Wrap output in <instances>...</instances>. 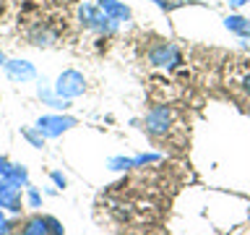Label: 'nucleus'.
I'll return each instance as SVG.
<instances>
[{"label":"nucleus","instance_id":"f257e3e1","mask_svg":"<svg viewBox=\"0 0 250 235\" xmlns=\"http://www.w3.org/2000/svg\"><path fill=\"white\" fill-rule=\"evenodd\" d=\"M78 16H81L83 26L91 29V31H99V34H115V31H117V21L102 13L99 5H81Z\"/></svg>","mask_w":250,"mask_h":235},{"label":"nucleus","instance_id":"f03ea898","mask_svg":"<svg viewBox=\"0 0 250 235\" xmlns=\"http://www.w3.org/2000/svg\"><path fill=\"white\" fill-rule=\"evenodd\" d=\"M78 125V120L73 115H42L37 120V125L34 128L42 133L44 139H58V136H62L65 131H70V128H76Z\"/></svg>","mask_w":250,"mask_h":235},{"label":"nucleus","instance_id":"7ed1b4c3","mask_svg":"<svg viewBox=\"0 0 250 235\" xmlns=\"http://www.w3.org/2000/svg\"><path fill=\"white\" fill-rule=\"evenodd\" d=\"M86 92V78L78 70H62L55 81V94L62 99H76Z\"/></svg>","mask_w":250,"mask_h":235},{"label":"nucleus","instance_id":"20e7f679","mask_svg":"<svg viewBox=\"0 0 250 235\" xmlns=\"http://www.w3.org/2000/svg\"><path fill=\"white\" fill-rule=\"evenodd\" d=\"M172 125V110L167 105H156L146 113L144 118V128L151 133V136H164Z\"/></svg>","mask_w":250,"mask_h":235},{"label":"nucleus","instance_id":"39448f33","mask_svg":"<svg viewBox=\"0 0 250 235\" xmlns=\"http://www.w3.org/2000/svg\"><path fill=\"white\" fill-rule=\"evenodd\" d=\"M148 63H154L159 68H177L183 58H180V50L172 42H159L148 50Z\"/></svg>","mask_w":250,"mask_h":235},{"label":"nucleus","instance_id":"423d86ee","mask_svg":"<svg viewBox=\"0 0 250 235\" xmlns=\"http://www.w3.org/2000/svg\"><path fill=\"white\" fill-rule=\"evenodd\" d=\"M0 209L11 212V214H21V186L5 178L0 180Z\"/></svg>","mask_w":250,"mask_h":235},{"label":"nucleus","instance_id":"0eeeda50","mask_svg":"<svg viewBox=\"0 0 250 235\" xmlns=\"http://www.w3.org/2000/svg\"><path fill=\"white\" fill-rule=\"evenodd\" d=\"M3 68L11 78H16V81H31V78L37 76V70L29 60H5Z\"/></svg>","mask_w":250,"mask_h":235},{"label":"nucleus","instance_id":"6e6552de","mask_svg":"<svg viewBox=\"0 0 250 235\" xmlns=\"http://www.w3.org/2000/svg\"><path fill=\"white\" fill-rule=\"evenodd\" d=\"M97 5L102 8V13L109 16V19H115V21H128L130 19V8L123 5L120 0H99Z\"/></svg>","mask_w":250,"mask_h":235},{"label":"nucleus","instance_id":"1a4fd4ad","mask_svg":"<svg viewBox=\"0 0 250 235\" xmlns=\"http://www.w3.org/2000/svg\"><path fill=\"white\" fill-rule=\"evenodd\" d=\"M21 235H50V230H47V219L39 217V214L29 217L21 227Z\"/></svg>","mask_w":250,"mask_h":235},{"label":"nucleus","instance_id":"9d476101","mask_svg":"<svg viewBox=\"0 0 250 235\" xmlns=\"http://www.w3.org/2000/svg\"><path fill=\"white\" fill-rule=\"evenodd\" d=\"M227 29L234 31V34H240V37H250V21L248 19H242V16H227Z\"/></svg>","mask_w":250,"mask_h":235},{"label":"nucleus","instance_id":"9b49d317","mask_svg":"<svg viewBox=\"0 0 250 235\" xmlns=\"http://www.w3.org/2000/svg\"><path fill=\"white\" fill-rule=\"evenodd\" d=\"M5 180H11L16 186H29V170L23 164H11V172H8Z\"/></svg>","mask_w":250,"mask_h":235},{"label":"nucleus","instance_id":"f8f14e48","mask_svg":"<svg viewBox=\"0 0 250 235\" xmlns=\"http://www.w3.org/2000/svg\"><path fill=\"white\" fill-rule=\"evenodd\" d=\"M29 39H31L37 47H47V45L55 42V34H52V31H47V29H42V26H37V29L29 34Z\"/></svg>","mask_w":250,"mask_h":235},{"label":"nucleus","instance_id":"ddd939ff","mask_svg":"<svg viewBox=\"0 0 250 235\" xmlns=\"http://www.w3.org/2000/svg\"><path fill=\"white\" fill-rule=\"evenodd\" d=\"M39 97H42L50 107H55V110H68V107H70V105H68V99L58 97V94L50 92V89H39Z\"/></svg>","mask_w":250,"mask_h":235},{"label":"nucleus","instance_id":"4468645a","mask_svg":"<svg viewBox=\"0 0 250 235\" xmlns=\"http://www.w3.org/2000/svg\"><path fill=\"white\" fill-rule=\"evenodd\" d=\"M21 133H23V139H26V141H29L31 146H37V149H42V146H44V136H42V133H39V131L23 128Z\"/></svg>","mask_w":250,"mask_h":235},{"label":"nucleus","instance_id":"2eb2a0df","mask_svg":"<svg viewBox=\"0 0 250 235\" xmlns=\"http://www.w3.org/2000/svg\"><path fill=\"white\" fill-rule=\"evenodd\" d=\"M109 170H128L133 167V160H128V157H109Z\"/></svg>","mask_w":250,"mask_h":235},{"label":"nucleus","instance_id":"dca6fc26","mask_svg":"<svg viewBox=\"0 0 250 235\" xmlns=\"http://www.w3.org/2000/svg\"><path fill=\"white\" fill-rule=\"evenodd\" d=\"M26 201H29V207H31V209H39V207H42V196H39L37 188L26 186Z\"/></svg>","mask_w":250,"mask_h":235},{"label":"nucleus","instance_id":"f3484780","mask_svg":"<svg viewBox=\"0 0 250 235\" xmlns=\"http://www.w3.org/2000/svg\"><path fill=\"white\" fill-rule=\"evenodd\" d=\"M44 219H47V230H50V235H65V230H62V225H60L55 217H44Z\"/></svg>","mask_w":250,"mask_h":235},{"label":"nucleus","instance_id":"a211bd4d","mask_svg":"<svg viewBox=\"0 0 250 235\" xmlns=\"http://www.w3.org/2000/svg\"><path fill=\"white\" fill-rule=\"evenodd\" d=\"M159 8H164V11H172V8H177V5H183V3H190V0H154Z\"/></svg>","mask_w":250,"mask_h":235},{"label":"nucleus","instance_id":"6ab92c4d","mask_svg":"<svg viewBox=\"0 0 250 235\" xmlns=\"http://www.w3.org/2000/svg\"><path fill=\"white\" fill-rule=\"evenodd\" d=\"M11 233V219L5 217V212L0 209V235H8Z\"/></svg>","mask_w":250,"mask_h":235},{"label":"nucleus","instance_id":"aec40b11","mask_svg":"<svg viewBox=\"0 0 250 235\" xmlns=\"http://www.w3.org/2000/svg\"><path fill=\"white\" fill-rule=\"evenodd\" d=\"M50 178H52V183L58 186V188H65V186H68V180H65V175H62V172H52Z\"/></svg>","mask_w":250,"mask_h":235},{"label":"nucleus","instance_id":"412c9836","mask_svg":"<svg viewBox=\"0 0 250 235\" xmlns=\"http://www.w3.org/2000/svg\"><path fill=\"white\" fill-rule=\"evenodd\" d=\"M8 172H11V162H8L5 157H0V180L8 178Z\"/></svg>","mask_w":250,"mask_h":235},{"label":"nucleus","instance_id":"4be33fe9","mask_svg":"<svg viewBox=\"0 0 250 235\" xmlns=\"http://www.w3.org/2000/svg\"><path fill=\"white\" fill-rule=\"evenodd\" d=\"M248 0H229V5H234V8H240V5H245Z\"/></svg>","mask_w":250,"mask_h":235},{"label":"nucleus","instance_id":"5701e85b","mask_svg":"<svg viewBox=\"0 0 250 235\" xmlns=\"http://www.w3.org/2000/svg\"><path fill=\"white\" fill-rule=\"evenodd\" d=\"M242 86H245V92H248V94H250V76H248V78H245V81H242Z\"/></svg>","mask_w":250,"mask_h":235},{"label":"nucleus","instance_id":"b1692460","mask_svg":"<svg viewBox=\"0 0 250 235\" xmlns=\"http://www.w3.org/2000/svg\"><path fill=\"white\" fill-rule=\"evenodd\" d=\"M5 60H8V58H5L3 52H0V66H5Z\"/></svg>","mask_w":250,"mask_h":235},{"label":"nucleus","instance_id":"393cba45","mask_svg":"<svg viewBox=\"0 0 250 235\" xmlns=\"http://www.w3.org/2000/svg\"><path fill=\"white\" fill-rule=\"evenodd\" d=\"M8 235H13V233H8Z\"/></svg>","mask_w":250,"mask_h":235}]
</instances>
